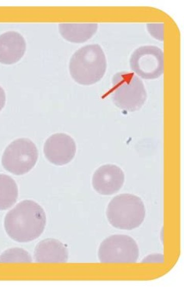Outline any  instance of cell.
I'll list each match as a JSON object with an SVG mask.
<instances>
[{
    "label": "cell",
    "instance_id": "cell-1",
    "mask_svg": "<svg viewBox=\"0 0 184 287\" xmlns=\"http://www.w3.org/2000/svg\"><path fill=\"white\" fill-rule=\"evenodd\" d=\"M46 215L43 208L30 200L18 203L6 215L4 228L13 240L27 242L36 239L43 233Z\"/></svg>",
    "mask_w": 184,
    "mask_h": 287
},
{
    "label": "cell",
    "instance_id": "cell-2",
    "mask_svg": "<svg viewBox=\"0 0 184 287\" xmlns=\"http://www.w3.org/2000/svg\"><path fill=\"white\" fill-rule=\"evenodd\" d=\"M106 60L98 45H89L77 50L71 57L69 70L73 79L82 85H91L99 81L104 74Z\"/></svg>",
    "mask_w": 184,
    "mask_h": 287
},
{
    "label": "cell",
    "instance_id": "cell-3",
    "mask_svg": "<svg viewBox=\"0 0 184 287\" xmlns=\"http://www.w3.org/2000/svg\"><path fill=\"white\" fill-rule=\"evenodd\" d=\"M146 215L143 201L129 193L115 196L109 202L106 209L107 218L113 227L130 230L139 227Z\"/></svg>",
    "mask_w": 184,
    "mask_h": 287
},
{
    "label": "cell",
    "instance_id": "cell-4",
    "mask_svg": "<svg viewBox=\"0 0 184 287\" xmlns=\"http://www.w3.org/2000/svg\"><path fill=\"white\" fill-rule=\"evenodd\" d=\"M38 156L35 144L28 138H19L12 142L5 149L2 164L7 171L15 175H22L35 165Z\"/></svg>",
    "mask_w": 184,
    "mask_h": 287
},
{
    "label": "cell",
    "instance_id": "cell-5",
    "mask_svg": "<svg viewBox=\"0 0 184 287\" xmlns=\"http://www.w3.org/2000/svg\"><path fill=\"white\" fill-rule=\"evenodd\" d=\"M147 94L142 82L131 74H123L113 82L112 99L119 108L129 112L140 109Z\"/></svg>",
    "mask_w": 184,
    "mask_h": 287
},
{
    "label": "cell",
    "instance_id": "cell-6",
    "mask_svg": "<svg viewBox=\"0 0 184 287\" xmlns=\"http://www.w3.org/2000/svg\"><path fill=\"white\" fill-rule=\"evenodd\" d=\"M98 255L100 261L103 263H134L138 259L139 250L131 237L115 234L101 242Z\"/></svg>",
    "mask_w": 184,
    "mask_h": 287
},
{
    "label": "cell",
    "instance_id": "cell-7",
    "mask_svg": "<svg viewBox=\"0 0 184 287\" xmlns=\"http://www.w3.org/2000/svg\"><path fill=\"white\" fill-rule=\"evenodd\" d=\"M45 158L58 166L65 165L74 158L76 145L74 139L64 133H57L47 139L43 146Z\"/></svg>",
    "mask_w": 184,
    "mask_h": 287
},
{
    "label": "cell",
    "instance_id": "cell-8",
    "mask_svg": "<svg viewBox=\"0 0 184 287\" xmlns=\"http://www.w3.org/2000/svg\"><path fill=\"white\" fill-rule=\"evenodd\" d=\"M124 181V173L119 167L113 164H106L95 171L92 178V185L98 193L111 195L121 188Z\"/></svg>",
    "mask_w": 184,
    "mask_h": 287
},
{
    "label": "cell",
    "instance_id": "cell-9",
    "mask_svg": "<svg viewBox=\"0 0 184 287\" xmlns=\"http://www.w3.org/2000/svg\"><path fill=\"white\" fill-rule=\"evenodd\" d=\"M26 43L24 37L15 31H8L0 35V63L12 64L24 56Z\"/></svg>",
    "mask_w": 184,
    "mask_h": 287
},
{
    "label": "cell",
    "instance_id": "cell-10",
    "mask_svg": "<svg viewBox=\"0 0 184 287\" xmlns=\"http://www.w3.org/2000/svg\"><path fill=\"white\" fill-rule=\"evenodd\" d=\"M34 257L37 262L63 263L67 261L68 253L64 245L59 240L47 238L37 244Z\"/></svg>",
    "mask_w": 184,
    "mask_h": 287
},
{
    "label": "cell",
    "instance_id": "cell-11",
    "mask_svg": "<svg viewBox=\"0 0 184 287\" xmlns=\"http://www.w3.org/2000/svg\"><path fill=\"white\" fill-rule=\"evenodd\" d=\"M97 28L96 24L62 23L58 26L61 35L66 40L74 43H82L89 39Z\"/></svg>",
    "mask_w": 184,
    "mask_h": 287
},
{
    "label": "cell",
    "instance_id": "cell-12",
    "mask_svg": "<svg viewBox=\"0 0 184 287\" xmlns=\"http://www.w3.org/2000/svg\"><path fill=\"white\" fill-rule=\"evenodd\" d=\"M138 57L133 55L134 60L135 59V64H138L134 68V71L142 77L146 76V78L156 77L161 73L160 56L155 58L154 54H139L136 51L133 53ZM135 64V62H134Z\"/></svg>",
    "mask_w": 184,
    "mask_h": 287
},
{
    "label": "cell",
    "instance_id": "cell-13",
    "mask_svg": "<svg viewBox=\"0 0 184 287\" xmlns=\"http://www.w3.org/2000/svg\"><path fill=\"white\" fill-rule=\"evenodd\" d=\"M18 195V187L15 181L7 174H0V211L12 206Z\"/></svg>",
    "mask_w": 184,
    "mask_h": 287
},
{
    "label": "cell",
    "instance_id": "cell-14",
    "mask_svg": "<svg viewBox=\"0 0 184 287\" xmlns=\"http://www.w3.org/2000/svg\"><path fill=\"white\" fill-rule=\"evenodd\" d=\"M32 257L26 250L20 248H12L0 255V263H30Z\"/></svg>",
    "mask_w": 184,
    "mask_h": 287
},
{
    "label": "cell",
    "instance_id": "cell-15",
    "mask_svg": "<svg viewBox=\"0 0 184 287\" xmlns=\"http://www.w3.org/2000/svg\"><path fill=\"white\" fill-rule=\"evenodd\" d=\"M151 257L149 256L143 260L142 262H151V261H161L163 262V255L161 254H156L150 255Z\"/></svg>",
    "mask_w": 184,
    "mask_h": 287
},
{
    "label": "cell",
    "instance_id": "cell-16",
    "mask_svg": "<svg viewBox=\"0 0 184 287\" xmlns=\"http://www.w3.org/2000/svg\"><path fill=\"white\" fill-rule=\"evenodd\" d=\"M6 102V95L4 89L0 86V112L3 108Z\"/></svg>",
    "mask_w": 184,
    "mask_h": 287
}]
</instances>
